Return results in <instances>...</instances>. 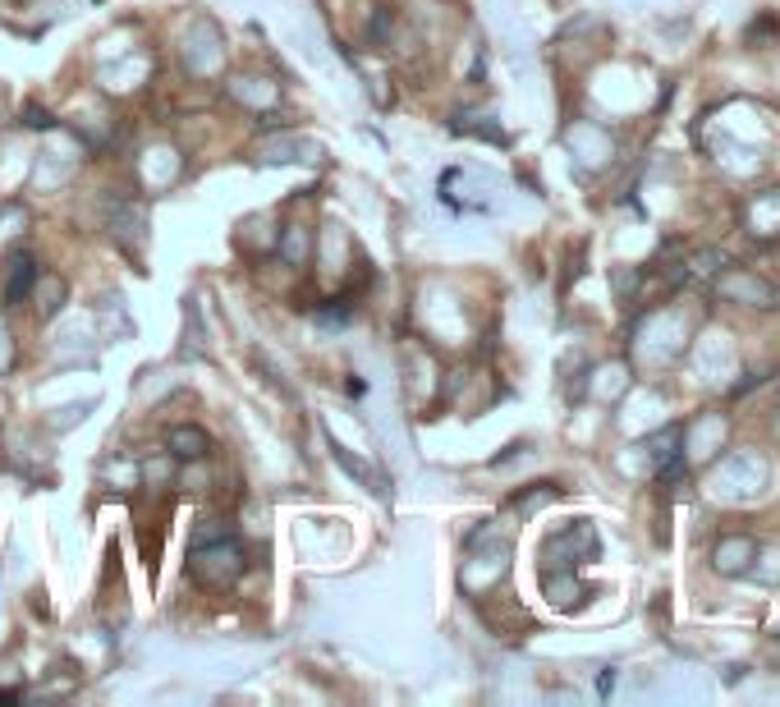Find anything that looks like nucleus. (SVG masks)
Here are the masks:
<instances>
[{
  "instance_id": "obj_1",
  "label": "nucleus",
  "mask_w": 780,
  "mask_h": 707,
  "mask_svg": "<svg viewBox=\"0 0 780 707\" xmlns=\"http://www.w3.org/2000/svg\"><path fill=\"white\" fill-rule=\"evenodd\" d=\"M244 570V552L234 546L230 538H216V542H202L193 552V574L202 584H230L234 574Z\"/></svg>"
},
{
  "instance_id": "obj_2",
  "label": "nucleus",
  "mask_w": 780,
  "mask_h": 707,
  "mask_svg": "<svg viewBox=\"0 0 780 707\" xmlns=\"http://www.w3.org/2000/svg\"><path fill=\"white\" fill-rule=\"evenodd\" d=\"M207 451H212V441H207L202 428H175L170 432V455L175 460H202Z\"/></svg>"
},
{
  "instance_id": "obj_3",
  "label": "nucleus",
  "mask_w": 780,
  "mask_h": 707,
  "mask_svg": "<svg viewBox=\"0 0 780 707\" xmlns=\"http://www.w3.org/2000/svg\"><path fill=\"white\" fill-rule=\"evenodd\" d=\"M33 280H37V262L29 257V253H19L14 262H10V280H5V299L10 303H19L23 295L33 290Z\"/></svg>"
},
{
  "instance_id": "obj_4",
  "label": "nucleus",
  "mask_w": 780,
  "mask_h": 707,
  "mask_svg": "<svg viewBox=\"0 0 780 707\" xmlns=\"http://www.w3.org/2000/svg\"><path fill=\"white\" fill-rule=\"evenodd\" d=\"M29 124H33V129H46V124H51V115H46V111H37V107H33V111H29Z\"/></svg>"
}]
</instances>
